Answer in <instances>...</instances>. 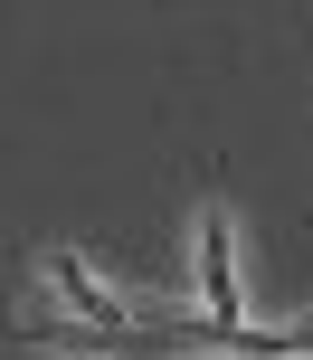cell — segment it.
<instances>
[{
	"mask_svg": "<svg viewBox=\"0 0 313 360\" xmlns=\"http://www.w3.org/2000/svg\"><path fill=\"white\" fill-rule=\"evenodd\" d=\"M200 247H209V313H219V323H209L200 342H228V332H238V275H228V218H209V228H200Z\"/></svg>",
	"mask_w": 313,
	"mask_h": 360,
	"instance_id": "cell-1",
	"label": "cell"
}]
</instances>
